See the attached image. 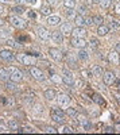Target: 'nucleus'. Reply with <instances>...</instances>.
Segmentation results:
<instances>
[{"label":"nucleus","mask_w":120,"mask_h":135,"mask_svg":"<svg viewBox=\"0 0 120 135\" xmlns=\"http://www.w3.org/2000/svg\"><path fill=\"white\" fill-rule=\"evenodd\" d=\"M92 100H93V103L99 104V105H104V104H105L104 99H103V97H101L100 95H97V93H94V95L92 96Z\"/></svg>","instance_id":"nucleus-24"},{"label":"nucleus","mask_w":120,"mask_h":135,"mask_svg":"<svg viewBox=\"0 0 120 135\" xmlns=\"http://www.w3.org/2000/svg\"><path fill=\"white\" fill-rule=\"evenodd\" d=\"M85 12H86V8H85L84 6H81V7L78 8V15H85Z\"/></svg>","instance_id":"nucleus-44"},{"label":"nucleus","mask_w":120,"mask_h":135,"mask_svg":"<svg viewBox=\"0 0 120 135\" xmlns=\"http://www.w3.org/2000/svg\"><path fill=\"white\" fill-rule=\"evenodd\" d=\"M116 86H117V89H119V91H120V78H116V80H115V83H113Z\"/></svg>","instance_id":"nucleus-49"},{"label":"nucleus","mask_w":120,"mask_h":135,"mask_svg":"<svg viewBox=\"0 0 120 135\" xmlns=\"http://www.w3.org/2000/svg\"><path fill=\"white\" fill-rule=\"evenodd\" d=\"M70 43H72V46L78 47V49H85L86 45H88L84 38H76V37H73V38L70 39Z\"/></svg>","instance_id":"nucleus-7"},{"label":"nucleus","mask_w":120,"mask_h":135,"mask_svg":"<svg viewBox=\"0 0 120 135\" xmlns=\"http://www.w3.org/2000/svg\"><path fill=\"white\" fill-rule=\"evenodd\" d=\"M59 22H61V18L57 15H50L47 18V25H50V26H57V25H59Z\"/></svg>","instance_id":"nucleus-17"},{"label":"nucleus","mask_w":120,"mask_h":135,"mask_svg":"<svg viewBox=\"0 0 120 135\" xmlns=\"http://www.w3.org/2000/svg\"><path fill=\"white\" fill-rule=\"evenodd\" d=\"M51 119L56 122V123H59V124H62V123L65 122V118H63L62 115L57 114V112H54L53 109H51Z\"/></svg>","instance_id":"nucleus-18"},{"label":"nucleus","mask_w":120,"mask_h":135,"mask_svg":"<svg viewBox=\"0 0 120 135\" xmlns=\"http://www.w3.org/2000/svg\"><path fill=\"white\" fill-rule=\"evenodd\" d=\"M77 120H78V123H80V126L84 128V130H89L91 128V122L86 119L85 116H77Z\"/></svg>","instance_id":"nucleus-13"},{"label":"nucleus","mask_w":120,"mask_h":135,"mask_svg":"<svg viewBox=\"0 0 120 135\" xmlns=\"http://www.w3.org/2000/svg\"><path fill=\"white\" fill-rule=\"evenodd\" d=\"M68 65L70 66V68H76V65H77V62H76V60L72 57V55L69 54L68 55Z\"/></svg>","instance_id":"nucleus-35"},{"label":"nucleus","mask_w":120,"mask_h":135,"mask_svg":"<svg viewBox=\"0 0 120 135\" xmlns=\"http://www.w3.org/2000/svg\"><path fill=\"white\" fill-rule=\"evenodd\" d=\"M6 88H7V89H11V91H18V88L14 85V81H11V83L7 81V83H6Z\"/></svg>","instance_id":"nucleus-39"},{"label":"nucleus","mask_w":120,"mask_h":135,"mask_svg":"<svg viewBox=\"0 0 120 135\" xmlns=\"http://www.w3.org/2000/svg\"><path fill=\"white\" fill-rule=\"evenodd\" d=\"M11 11H12V12L15 14V15H22V14H23L24 12V8L23 7H22V6H15V7H12V8H11Z\"/></svg>","instance_id":"nucleus-26"},{"label":"nucleus","mask_w":120,"mask_h":135,"mask_svg":"<svg viewBox=\"0 0 120 135\" xmlns=\"http://www.w3.org/2000/svg\"><path fill=\"white\" fill-rule=\"evenodd\" d=\"M111 2H115V3H119V2H120V0H111Z\"/></svg>","instance_id":"nucleus-60"},{"label":"nucleus","mask_w":120,"mask_h":135,"mask_svg":"<svg viewBox=\"0 0 120 135\" xmlns=\"http://www.w3.org/2000/svg\"><path fill=\"white\" fill-rule=\"evenodd\" d=\"M59 132H63V134H72V132H74V130H73L72 127H69V126H62L61 130H59Z\"/></svg>","instance_id":"nucleus-33"},{"label":"nucleus","mask_w":120,"mask_h":135,"mask_svg":"<svg viewBox=\"0 0 120 135\" xmlns=\"http://www.w3.org/2000/svg\"><path fill=\"white\" fill-rule=\"evenodd\" d=\"M53 12V9H51V6L50 4H43L41 7V14L42 15H46V16H50Z\"/></svg>","instance_id":"nucleus-19"},{"label":"nucleus","mask_w":120,"mask_h":135,"mask_svg":"<svg viewBox=\"0 0 120 135\" xmlns=\"http://www.w3.org/2000/svg\"><path fill=\"white\" fill-rule=\"evenodd\" d=\"M16 60L22 64V65H26V66H32L35 65V58L32 57V55L27 54V53H22V54H18L16 55Z\"/></svg>","instance_id":"nucleus-1"},{"label":"nucleus","mask_w":120,"mask_h":135,"mask_svg":"<svg viewBox=\"0 0 120 135\" xmlns=\"http://www.w3.org/2000/svg\"><path fill=\"white\" fill-rule=\"evenodd\" d=\"M103 73H104L103 68H101V66H99V65H94V66H92V68H91V74H92V76H94V77H101V76H103Z\"/></svg>","instance_id":"nucleus-14"},{"label":"nucleus","mask_w":120,"mask_h":135,"mask_svg":"<svg viewBox=\"0 0 120 135\" xmlns=\"http://www.w3.org/2000/svg\"><path fill=\"white\" fill-rule=\"evenodd\" d=\"M111 26H112V27H115V28H117V27H120V22H117V20H112Z\"/></svg>","instance_id":"nucleus-46"},{"label":"nucleus","mask_w":120,"mask_h":135,"mask_svg":"<svg viewBox=\"0 0 120 135\" xmlns=\"http://www.w3.org/2000/svg\"><path fill=\"white\" fill-rule=\"evenodd\" d=\"M74 85L77 86V88H82V86H85V81L82 80V78H80V80H76L74 81Z\"/></svg>","instance_id":"nucleus-40"},{"label":"nucleus","mask_w":120,"mask_h":135,"mask_svg":"<svg viewBox=\"0 0 120 135\" xmlns=\"http://www.w3.org/2000/svg\"><path fill=\"white\" fill-rule=\"evenodd\" d=\"M45 131L46 132H51V134H57L58 132V130H56L54 127H45Z\"/></svg>","instance_id":"nucleus-43"},{"label":"nucleus","mask_w":120,"mask_h":135,"mask_svg":"<svg viewBox=\"0 0 120 135\" xmlns=\"http://www.w3.org/2000/svg\"><path fill=\"white\" fill-rule=\"evenodd\" d=\"M115 50H116L117 53L120 51V43H117V45H116V49H115Z\"/></svg>","instance_id":"nucleus-53"},{"label":"nucleus","mask_w":120,"mask_h":135,"mask_svg":"<svg viewBox=\"0 0 120 135\" xmlns=\"http://www.w3.org/2000/svg\"><path fill=\"white\" fill-rule=\"evenodd\" d=\"M58 104L63 108H68L70 105V97L68 95H65V93H61L58 96Z\"/></svg>","instance_id":"nucleus-10"},{"label":"nucleus","mask_w":120,"mask_h":135,"mask_svg":"<svg viewBox=\"0 0 120 135\" xmlns=\"http://www.w3.org/2000/svg\"><path fill=\"white\" fill-rule=\"evenodd\" d=\"M91 77H92L91 72H88V70H82L81 72V78H84V80H89Z\"/></svg>","instance_id":"nucleus-37"},{"label":"nucleus","mask_w":120,"mask_h":135,"mask_svg":"<svg viewBox=\"0 0 120 135\" xmlns=\"http://www.w3.org/2000/svg\"><path fill=\"white\" fill-rule=\"evenodd\" d=\"M45 97L47 100H53V99L57 97V93H56L54 89H46V91H45Z\"/></svg>","instance_id":"nucleus-23"},{"label":"nucleus","mask_w":120,"mask_h":135,"mask_svg":"<svg viewBox=\"0 0 120 135\" xmlns=\"http://www.w3.org/2000/svg\"><path fill=\"white\" fill-rule=\"evenodd\" d=\"M9 23L12 25L14 27H16V28H26L27 27V22L24 20V19H22L20 16H18V15H14V16H11L9 18Z\"/></svg>","instance_id":"nucleus-3"},{"label":"nucleus","mask_w":120,"mask_h":135,"mask_svg":"<svg viewBox=\"0 0 120 135\" xmlns=\"http://www.w3.org/2000/svg\"><path fill=\"white\" fill-rule=\"evenodd\" d=\"M3 11H4V7H3L2 4H0V14H2V12H3Z\"/></svg>","instance_id":"nucleus-54"},{"label":"nucleus","mask_w":120,"mask_h":135,"mask_svg":"<svg viewBox=\"0 0 120 135\" xmlns=\"http://www.w3.org/2000/svg\"><path fill=\"white\" fill-rule=\"evenodd\" d=\"M68 16H69V18H73V19L76 18V14H74V11H73V9L68 11Z\"/></svg>","instance_id":"nucleus-48"},{"label":"nucleus","mask_w":120,"mask_h":135,"mask_svg":"<svg viewBox=\"0 0 120 135\" xmlns=\"http://www.w3.org/2000/svg\"><path fill=\"white\" fill-rule=\"evenodd\" d=\"M51 39L56 43H62L63 42V34L61 31H53L51 32Z\"/></svg>","instance_id":"nucleus-15"},{"label":"nucleus","mask_w":120,"mask_h":135,"mask_svg":"<svg viewBox=\"0 0 120 135\" xmlns=\"http://www.w3.org/2000/svg\"><path fill=\"white\" fill-rule=\"evenodd\" d=\"M93 3H100V0H92Z\"/></svg>","instance_id":"nucleus-58"},{"label":"nucleus","mask_w":120,"mask_h":135,"mask_svg":"<svg viewBox=\"0 0 120 135\" xmlns=\"http://www.w3.org/2000/svg\"><path fill=\"white\" fill-rule=\"evenodd\" d=\"M89 46H91L92 50H96L97 47H99V41H97L96 38H91V41H89Z\"/></svg>","instance_id":"nucleus-31"},{"label":"nucleus","mask_w":120,"mask_h":135,"mask_svg":"<svg viewBox=\"0 0 120 135\" xmlns=\"http://www.w3.org/2000/svg\"><path fill=\"white\" fill-rule=\"evenodd\" d=\"M99 4H100L101 8H108V7L111 6V0H100Z\"/></svg>","instance_id":"nucleus-36"},{"label":"nucleus","mask_w":120,"mask_h":135,"mask_svg":"<svg viewBox=\"0 0 120 135\" xmlns=\"http://www.w3.org/2000/svg\"><path fill=\"white\" fill-rule=\"evenodd\" d=\"M6 105H7V107H14V105H15L14 97H7V99H6Z\"/></svg>","instance_id":"nucleus-38"},{"label":"nucleus","mask_w":120,"mask_h":135,"mask_svg":"<svg viewBox=\"0 0 120 135\" xmlns=\"http://www.w3.org/2000/svg\"><path fill=\"white\" fill-rule=\"evenodd\" d=\"M61 78H62V83L66 84L68 86H72V85L74 84V78H73L72 72H69V70H66V69L62 72V77H61Z\"/></svg>","instance_id":"nucleus-5"},{"label":"nucleus","mask_w":120,"mask_h":135,"mask_svg":"<svg viewBox=\"0 0 120 135\" xmlns=\"http://www.w3.org/2000/svg\"><path fill=\"white\" fill-rule=\"evenodd\" d=\"M115 97H116V99H117V100L120 101V95H119V93H117V95H115Z\"/></svg>","instance_id":"nucleus-56"},{"label":"nucleus","mask_w":120,"mask_h":135,"mask_svg":"<svg viewBox=\"0 0 120 135\" xmlns=\"http://www.w3.org/2000/svg\"><path fill=\"white\" fill-rule=\"evenodd\" d=\"M72 25L70 23H62L61 25V32L62 34H72Z\"/></svg>","instance_id":"nucleus-22"},{"label":"nucleus","mask_w":120,"mask_h":135,"mask_svg":"<svg viewBox=\"0 0 120 135\" xmlns=\"http://www.w3.org/2000/svg\"><path fill=\"white\" fill-rule=\"evenodd\" d=\"M66 114H68L72 119H77V116H78V112L76 111L74 108H69V107L66 108Z\"/></svg>","instance_id":"nucleus-28"},{"label":"nucleus","mask_w":120,"mask_h":135,"mask_svg":"<svg viewBox=\"0 0 120 135\" xmlns=\"http://www.w3.org/2000/svg\"><path fill=\"white\" fill-rule=\"evenodd\" d=\"M72 35L76 38H84L86 35V30L84 27H74L72 30Z\"/></svg>","instance_id":"nucleus-11"},{"label":"nucleus","mask_w":120,"mask_h":135,"mask_svg":"<svg viewBox=\"0 0 120 135\" xmlns=\"http://www.w3.org/2000/svg\"><path fill=\"white\" fill-rule=\"evenodd\" d=\"M18 132H34L31 127H23V128H18Z\"/></svg>","instance_id":"nucleus-42"},{"label":"nucleus","mask_w":120,"mask_h":135,"mask_svg":"<svg viewBox=\"0 0 120 135\" xmlns=\"http://www.w3.org/2000/svg\"><path fill=\"white\" fill-rule=\"evenodd\" d=\"M7 126H8L11 130H15V131H18V128H19L18 122H15L14 119H12V120H8V122H7Z\"/></svg>","instance_id":"nucleus-29"},{"label":"nucleus","mask_w":120,"mask_h":135,"mask_svg":"<svg viewBox=\"0 0 120 135\" xmlns=\"http://www.w3.org/2000/svg\"><path fill=\"white\" fill-rule=\"evenodd\" d=\"M108 60H109V62L117 65L120 62V57H119V53L115 50V51H111L109 54H108Z\"/></svg>","instance_id":"nucleus-16"},{"label":"nucleus","mask_w":120,"mask_h":135,"mask_svg":"<svg viewBox=\"0 0 120 135\" xmlns=\"http://www.w3.org/2000/svg\"><path fill=\"white\" fill-rule=\"evenodd\" d=\"M6 43L8 45V46H11V47H20V43H18L16 41H14L12 38H6Z\"/></svg>","instance_id":"nucleus-27"},{"label":"nucleus","mask_w":120,"mask_h":135,"mask_svg":"<svg viewBox=\"0 0 120 135\" xmlns=\"http://www.w3.org/2000/svg\"><path fill=\"white\" fill-rule=\"evenodd\" d=\"M37 34H38V37L41 39H43V41H47V39L51 38V32L47 28H45V27H38L37 28Z\"/></svg>","instance_id":"nucleus-8"},{"label":"nucleus","mask_w":120,"mask_h":135,"mask_svg":"<svg viewBox=\"0 0 120 135\" xmlns=\"http://www.w3.org/2000/svg\"><path fill=\"white\" fill-rule=\"evenodd\" d=\"M74 23L77 25V27H82V26L85 25L84 16H82V15H76V18H74Z\"/></svg>","instance_id":"nucleus-25"},{"label":"nucleus","mask_w":120,"mask_h":135,"mask_svg":"<svg viewBox=\"0 0 120 135\" xmlns=\"http://www.w3.org/2000/svg\"><path fill=\"white\" fill-rule=\"evenodd\" d=\"M84 22H85L86 26H91V25H93V18L92 16H86V18H84Z\"/></svg>","instance_id":"nucleus-41"},{"label":"nucleus","mask_w":120,"mask_h":135,"mask_svg":"<svg viewBox=\"0 0 120 135\" xmlns=\"http://www.w3.org/2000/svg\"><path fill=\"white\" fill-rule=\"evenodd\" d=\"M115 12H116L117 15H120V3H119V4L115 7Z\"/></svg>","instance_id":"nucleus-50"},{"label":"nucleus","mask_w":120,"mask_h":135,"mask_svg":"<svg viewBox=\"0 0 120 135\" xmlns=\"http://www.w3.org/2000/svg\"><path fill=\"white\" fill-rule=\"evenodd\" d=\"M0 78L4 80V81L9 80V72H8V69H6V68H0Z\"/></svg>","instance_id":"nucleus-21"},{"label":"nucleus","mask_w":120,"mask_h":135,"mask_svg":"<svg viewBox=\"0 0 120 135\" xmlns=\"http://www.w3.org/2000/svg\"><path fill=\"white\" fill-rule=\"evenodd\" d=\"M58 2H59V0H47V4H50V6H57Z\"/></svg>","instance_id":"nucleus-47"},{"label":"nucleus","mask_w":120,"mask_h":135,"mask_svg":"<svg viewBox=\"0 0 120 135\" xmlns=\"http://www.w3.org/2000/svg\"><path fill=\"white\" fill-rule=\"evenodd\" d=\"M30 74L35 78V80H38V81H43L45 80V76H43V73H42V70H39L37 66H30Z\"/></svg>","instance_id":"nucleus-6"},{"label":"nucleus","mask_w":120,"mask_h":135,"mask_svg":"<svg viewBox=\"0 0 120 135\" xmlns=\"http://www.w3.org/2000/svg\"><path fill=\"white\" fill-rule=\"evenodd\" d=\"M28 16H30V18H35V14L32 12V11H30V12H28Z\"/></svg>","instance_id":"nucleus-52"},{"label":"nucleus","mask_w":120,"mask_h":135,"mask_svg":"<svg viewBox=\"0 0 120 135\" xmlns=\"http://www.w3.org/2000/svg\"><path fill=\"white\" fill-rule=\"evenodd\" d=\"M115 131H117V132H120V123H117V124L115 126Z\"/></svg>","instance_id":"nucleus-51"},{"label":"nucleus","mask_w":120,"mask_h":135,"mask_svg":"<svg viewBox=\"0 0 120 135\" xmlns=\"http://www.w3.org/2000/svg\"><path fill=\"white\" fill-rule=\"evenodd\" d=\"M78 58L82 60V61H86V60H88V53H86L84 49H80V51H78Z\"/></svg>","instance_id":"nucleus-32"},{"label":"nucleus","mask_w":120,"mask_h":135,"mask_svg":"<svg viewBox=\"0 0 120 135\" xmlns=\"http://www.w3.org/2000/svg\"><path fill=\"white\" fill-rule=\"evenodd\" d=\"M49 54H50V57H51L53 60H56V61H61V60H62V53H61L58 49H56V47L49 49Z\"/></svg>","instance_id":"nucleus-12"},{"label":"nucleus","mask_w":120,"mask_h":135,"mask_svg":"<svg viewBox=\"0 0 120 135\" xmlns=\"http://www.w3.org/2000/svg\"><path fill=\"white\" fill-rule=\"evenodd\" d=\"M8 72H9V81H14V83H20L23 80V73H22L18 68H7Z\"/></svg>","instance_id":"nucleus-2"},{"label":"nucleus","mask_w":120,"mask_h":135,"mask_svg":"<svg viewBox=\"0 0 120 135\" xmlns=\"http://www.w3.org/2000/svg\"><path fill=\"white\" fill-rule=\"evenodd\" d=\"M9 0H0V3H8Z\"/></svg>","instance_id":"nucleus-57"},{"label":"nucleus","mask_w":120,"mask_h":135,"mask_svg":"<svg viewBox=\"0 0 120 135\" xmlns=\"http://www.w3.org/2000/svg\"><path fill=\"white\" fill-rule=\"evenodd\" d=\"M0 58H2L3 61H7V62H11V61L16 60V57H15V54L12 53V50H8V49L0 50Z\"/></svg>","instance_id":"nucleus-4"},{"label":"nucleus","mask_w":120,"mask_h":135,"mask_svg":"<svg viewBox=\"0 0 120 135\" xmlns=\"http://www.w3.org/2000/svg\"><path fill=\"white\" fill-rule=\"evenodd\" d=\"M63 6L66 8H69V9H73L74 6H76V2L74 0H63Z\"/></svg>","instance_id":"nucleus-30"},{"label":"nucleus","mask_w":120,"mask_h":135,"mask_svg":"<svg viewBox=\"0 0 120 135\" xmlns=\"http://www.w3.org/2000/svg\"><path fill=\"white\" fill-rule=\"evenodd\" d=\"M2 26H4V20L0 19V27H2Z\"/></svg>","instance_id":"nucleus-55"},{"label":"nucleus","mask_w":120,"mask_h":135,"mask_svg":"<svg viewBox=\"0 0 120 135\" xmlns=\"http://www.w3.org/2000/svg\"><path fill=\"white\" fill-rule=\"evenodd\" d=\"M103 22H104V19H103L100 15H94V16H93V23H94V25L100 26V25H103Z\"/></svg>","instance_id":"nucleus-34"},{"label":"nucleus","mask_w":120,"mask_h":135,"mask_svg":"<svg viewBox=\"0 0 120 135\" xmlns=\"http://www.w3.org/2000/svg\"><path fill=\"white\" fill-rule=\"evenodd\" d=\"M27 2H30V3H35V0H27Z\"/></svg>","instance_id":"nucleus-59"},{"label":"nucleus","mask_w":120,"mask_h":135,"mask_svg":"<svg viewBox=\"0 0 120 135\" xmlns=\"http://www.w3.org/2000/svg\"><path fill=\"white\" fill-rule=\"evenodd\" d=\"M104 132H107V134H113V132H115V128H113V127H105Z\"/></svg>","instance_id":"nucleus-45"},{"label":"nucleus","mask_w":120,"mask_h":135,"mask_svg":"<svg viewBox=\"0 0 120 135\" xmlns=\"http://www.w3.org/2000/svg\"><path fill=\"white\" fill-rule=\"evenodd\" d=\"M108 32H109V27H108L107 25H100L99 28H97V34H99V35H101V37L107 35Z\"/></svg>","instance_id":"nucleus-20"},{"label":"nucleus","mask_w":120,"mask_h":135,"mask_svg":"<svg viewBox=\"0 0 120 135\" xmlns=\"http://www.w3.org/2000/svg\"><path fill=\"white\" fill-rule=\"evenodd\" d=\"M103 74H104L103 76V80H104V84L105 85H112L115 83V80H116L115 73H112V72H104Z\"/></svg>","instance_id":"nucleus-9"}]
</instances>
